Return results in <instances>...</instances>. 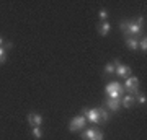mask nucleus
<instances>
[{
  "instance_id": "f257e3e1",
  "label": "nucleus",
  "mask_w": 147,
  "mask_h": 140,
  "mask_svg": "<svg viewBox=\"0 0 147 140\" xmlns=\"http://www.w3.org/2000/svg\"><path fill=\"white\" fill-rule=\"evenodd\" d=\"M82 116H84L87 121H90L92 124H100V122H101V117H100V113H98V108H93V109L84 108V109H82Z\"/></svg>"
},
{
  "instance_id": "f03ea898",
  "label": "nucleus",
  "mask_w": 147,
  "mask_h": 140,
  "mask_svg": "<svg viewBox=\"0 0 147 140\" xmlns=\"http://www.w3.org/2000/svg\"><path fill=\"white\" fill-rule=\"evenodd\" d=\"M87 125V119H85L82 114L75 116L72 121H70V124H69V129H70V132H77V130H82Z\"/></svg>"
},
{
  "instance_id": "7ed1b4c3",
  "label": "nucleus",
  "mask_w": 147,
  "mask_h": 140,
  "mask_svg": "<svg viewBox=\"0 0 147 140\" xmlns=\"http://www.w3.org/2000/svg\"><path fill=\"white\" fill-rule=\"evenodd\" d=\"M124 90H127L129 91V94H137L139 93V80H137L136 77H129L126 78V83H124V86H123Z\"/></svg>"
},
{
  "instance_id": "20e7f679",
  "label": "nucleus",
  "mask_w": 147,
  "mask_h": 140,
  "mask_svg": "<svg viewBox=\"0 0 147 140\" xmlns=\"http://www.w3.org/2000/svg\"><path fill=\"white\" fill-rule=\"evenodd\" d=\"M84 140H103V132L98 129H85L82 134Z\"/></svg>"
},
{
  "instance_id": "39448f33",
  "label": "nucleus",
  "mask_w": 147,
  "mask_h": 140,
  "mask_svg": "<svg viewBox=\"0 0 147 140\" xmlns=\"http://www.w3.org/2000/svg\"><path fill=\"white\" fill-rule=\"evenodd\" d=\"M115 65H116V70L115 73L121 78H129L131 77V67H127L124 64H119V60H115Z\"/></svg>"
},
{
  "instance_id": "423d86ee",
  "label": "nucleus",
  "mask_w": 147,
  "mask_h": 140,
  "mask_svg": "<svg viewBox=\"0 0 147 140\" xmlns=\"http://www.w3.org/2000/svg\"><path fill=\"white\" fill-rule=\"evenodd\" d=\"M28 124L31 125V127H41L42 116L38 114V113H30V114H28Z\"/></svg>"
},
{
  "instance_id": "0eeeda50",
  "label": "nucleus",
  "mask_w": 147,
  "mask_h": 140,
  "mask_svg": "<svg viewBox=\"0 0 147 140\" xmlns=\"http://www.w3.org/2000/svg\"><path fill=\"white\" fill-rule=\"evenodd\" d=\"M106 94L110 93V91H118V93L121 94V96H124V88H123V85H119L118 82H111L106 85V88H105Z\"/></svg>"
},
{
  "instance_id": "6e6552de",
  "label": "nucleus",
  "mask_w": 147,
  "mask_h": 140,
  "mask_svg": "<svg viewBox=\"0 0 147 140\" xmlns=\"http://www.w3.org/2000/svg\"><path fill=\"white\" fill-rule=\"evenodd\" d=\"M106 108L110 109V111H113V113H116V111H119L121 109V99H106L105 101Z\"/></svg>"
},
{
  "instance_id": "1a4fd4ad",
  "label": "nucleus",
  "mask_w": 147,
  "mask_h": 140,
  "mask_svg": "<svg viewBox=\"0 0 147 140\" xmlns=\"http://www.w3.org/2000/svg\"><path fill=\"white\" fill-rule=\"evenodd\" d=\"M111 31V25L108 21H100V25H98V33H100V36H108Z\"/></svg>"
},
{
  "instance_id": "9d476101",
  "label": "nucleus",
  "mask_w": 147,
  "mask_h": 140,
  "mask_svg": "<svg viewBox=\"0 0 147 140\" xmlns=\"http://www.w3.org/2000/svg\"><path fill=\"white\" fill-rule=\"evenodd\" d=\"M134 103H136V98L132 94H126V96L121 98V106L123 108H131V106H134Z\"/></svg>"
},
{
  "instance_id": "9b49d317",
  "label": "nucleus",
  "mask_w": 147,
  "mask_h": 140,
  "mask_svg": "<svg viewBox=\"0 0 147 140\" xmlns=\"http://www.w3.org/2000/svg\"><path fill=\"white\" fill-rule=\"evenodd\" d=\"M137 44H139V41H137L136 38H126V46L129 47V49H131V51H136L137 49Z\"/></svg>"
},
{
  "instance_id": "f8f14e48",
  "label": "nucleus",
  "mask_w": 147,
  "mask_h": 140,
  "mask_svg": "<svg viewBox=\"0 0 147 140\" xmlns=\"http://www.w3.org/2000/svg\"><path fill=\"white\" fill-rule=\"evenodd\" d=\"M103 70H105V73H108V75H113V73H115V70H116L115 60H113V62H110V64H106Z\"/></svg>"
},
{
  "instance_id": "ddd939ff",
  "label": "nucleus",
  "mask_w": 147,
  "mask_h": 140,
  "mask_svg": "<svg viewBox=\"0 0 147 140\" xmlns=\"http://www.w3.org/2000/svg\"><path fill=\"white\" fill-rule=\"evenodd\" d=\"M119 29L123 31L124 36H127V29H129V20H123L119 23Z\"/></svg>"
},
{
  "instance_id": "4468645a",
  "label": "nucleus",
  "mask_w": 147,
  "mask_h": 140,
  "mask_svg": "<svg viewBox=\"0 0 147 140\" xmlns=\"http://www.w3.org/2000/svg\"><path fill=\"white\" fill-rule=\"evenodd\" d=\"M98 113H100V117H101V122L103 121H110V113L106 111V109H103V108H98Z\"/></svg>"
},
{
  "instance_id": "2eb2a0df",
  "label": "nucleus",
  "mask_w": 147,
  "mask_h": 140,
  "mask_svg": "<svg viewBox=\"0 0 147 140\" xmlns=\"http://www.w3.org/2000/svg\"><path fill=\"white\" fill-rule=\"evenodd\" d=\"M33 137H34V139H38V140L42 139V130H41V127H33Z\"/></svg>"
},
{
  "instance_id": "dca6fc26",
  "label": "nucleus",
  "mask_w": 147,
  "mask_h": 140,
  "mask_svg": "<svg viewBox=\"0 0 147 140\" xmlns=\"http://www.w3.org/2000/svg\"><path fill=\"white\" fill-rule=\"evenodd\" d=\"M137 49H141V51L146 54V51H147V39H146V38L139 41V44H137Z\"/></svg>"
},
{
  "instance_id": "f3484780",
  "label": "nucleus",
  "mask_w": 147,
  "mask_h": 140,
  "mask_svg": "<svg viewBox=\"0 0 147 140\" xmlns=\"http://www.w3.org/2000/svg\"><path fill=\"white\" fill-rule=\"evenodd\" d=\"M98 15H100V20H101V21H108V10H105V8H101Z\"/></svg>"
},
{
  "instance_id": "a211bd4d",
  "label": "nucleus",
  "mask_w": 147,
  "mask_h": 140,
  "mask_svg": "<svg viewBox=\"0 0 147 140\" xmlns=\"http://www.w3.org/2000/svg\"><path fill=\"white\" fill-rule=\"evenodd\" d=\"M136 96H137V99H136V101H137L139 104H146V103H147V98H146V94H141V93H137Z\"/></svg>"
},
{
  "instance_id": "6ab92c4d",
  "label": "nucleus",
  "mask_w": 147,
  "mask_h": 140,
  "mask_svg": "<svg viewBox=\"0 0 147 140\" xmlns=\"http://www.w3.org/2000/svg\"><path fill=\"white\" fill-rule=\"evenodd\" d=\"M7 60V51L3 47H0V64H3Z\"/></svg>"
},
{
  "instance_id": "aec40b11",
  "label": "nucleus",
  "mask_w": 147,
  "mask_h": 140,
  "mask_svg": "<svg viewBox=\"0 0 147 140\" xmlns=\"http://www.w3.org/2000/svg\"><path fill=\"white\" fill-rule=\"evenodd\" d=\"M3 44H5V41H3V38L0 36V47H3Z\"/></svg>"
}]
</instances>
